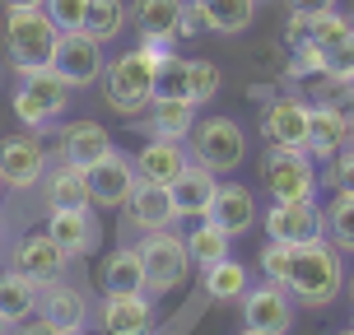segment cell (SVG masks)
I'll list each match as a JSON object with an SVG mask.
<instances>
[{
	"mask_svg": "<svg viewBox=\"0 0 354 335\" xmlns=\"http://www.w3.org/2000/svg\"><path fill=\"white\" fill-rule=\"evenodd\" d=\"M345 251L331 247V238H313V242H299L294 247V265H289V294L303 307H331V303L345 294Z\"/></svg>",
	"mask_w": 354,
	"mask_h": 335,
	"instance_id": "6da1fadb",
	"label": "cell"
},
{
	"mask_svg": "<svg viewBox=\"0 0 354 335\" xmlns=\"http://www.w3.org/2000/svg\"><path fill=\"white\" fill-rule=\"evenodd\" d=\"M0 42H5V56H10L15 75L47 70L56 56V42H61V28L52 23V15L42 5H19V10H5Z\"/></svg>",
	"mask_w": 354,
	"mask_h": 335,
	"instance_id": "7a4b0ae2",
	"label": "cell"
},
{
	"mask_svg": "<svg viewBox=\"0 0 354 335\" xmlns=\"http://www.w3.org/2000/svg\"><path fill=\"white\" fill-rule=\"evenodd\" d=\"M154 75H159V66L149 61V56L136 47V52H122L107 61L103 70V103L117 112V117H136V112H145V107L154 103Z\"/></svg>",
	"mask_w": 354,
	"mask_h": 335,
	"instance_id": "3957f363",
	"label": "cell"
},
{
	"mask_svg": "<svg viewBox=\"0 0 354 335\" xmlns=\"http://www.w3.org/2000/svg\"><path fill=\"white\" fill-rule=\"evenodd\" d=\"M140 256H145V289L163 298V294H177L192 280V251H187V238L177 229H159V233H140Z\"/></svg>",
	"mask_w": 354,
	"mask_h": 335,
	"instance_id": "277c9868",
	"label": "cell"
},
{
	"mask_svg": "<svg viewBox=\"0 0 354 335\" xmlns=\"http://www.w3.org/2000/svg\"><path fill=\"white\" fill-rule=\"evenodd\" d=\"M71 93L75 88L52 66L28 70V75H19V88H15V117L24 122V131H47L71 112Z\"/></svg>",
	"mask_w": 354,
	"mask_h": 335,
	"instance_id": "5b68a950",
	"label": "cell"
},
{
	"mask_svg": "<svg viewBox=\"0 0 354 335\" xmlns=\"http://www.w3.org/2000/svg\"><path fill=\"white\" fill-rule=\"evenodd\" d=\"M261 186L270 191V200H313V195H317V159H313L308 149L266 144Z\"/></svg>",
	"mask_w": 354,
	"mask_h": 335,
	"instance_id": "8992f818",
	"label": "cell"
},
{
	"mask_svg": "<svg viewBox=\"0 0 354 335\" xmlns=\"http://www.w3.org/2000/svg\"><path fill=\"white\" fill-rule=\"evenodd\" d=\"M196 163H205L210 173L229 177L243 168L248 159V135H243V126L233 122V117H201L192 131V140H187Z\"/></svg>",
	"mask_w": 354,
	"mask_h": 335,
	"instance_id": "52a82bcc",
	"label": "cell"
},
{
	"mask_svg": "<svg viewBox=\"0 0 354 335\" xmlns=\"http://www.w3.org/2000/svg\"><path fill=\"white\" fill-rule=\"evenodd\" d=\"M52 168V149L42 144V131H15L0 140V177L10 191H33Z\"/></svg>",
	"mask_w": 354,
	"mask_h": 335,
	"instance_id": "ba28073f",
	"label": "cell"
},
{
	"mask_svg": "<svg viewBox=\"0 0 354 335\" xmlns=\"http://www.w3.org/2000/svg\"><path fill=\"white\" fill-rule=\"evenodd\" d=\"M66 265H71V256L56 247V238L47 229L42 233H24L15 247H10V270L24 275L28 284H37V289L66 280Z\"/></svg>",
	"mask_w": 354,
	"mask_h": 335,
	"instance_id": "9c48e42d",
	"label": "cell"
},
{
	"mask_svg": "<svg viewBox=\"0 0 354 335\" xmlns=\"http://www.w3.org/2000/svg\"><path fill=\"white\" fill-rule=\"evenodd\" d=\"M52 70L66 79L71 88H88L98 84L107 70V56H103V42L84 28H75V33H61L56 42V56H52Z\"/></svg>",
	"mask_w": 354,
	"mask_h": 335,
	"instance_id": "30bf717a",
	"label": "cell"
},
{
	"mask_svg": "<svg viewBox=\"0 0 354 335\" xmlns=\"http://www.w3.org/2000/svg\"><path fill=\"white\" fill-rule=\"evenodd\" d=\"M266 238H275V242H313V238H326V210L317 205V195L313 200H270V210H266Z\"/></svg>",
	"mask_w": 354,
	"mask_h": 335,
	"instance_id": "8fae6325",
	"label": "cell"
},
{
	"mask_svg": "<svg viewBox=\"0 0 354 335\" xmlns=\"http://www.w3.org/2000/svg\"><path fill=\"white\" fill-rule=\"evenodd\" d=\"M308 122H313V103L299 93H280L261 112V140L280 149H308Z\"/></svg>",
	"mask_w": 354,
	"mask_h": 335,
	"instance_id": "7c38bea8",
	"label": "cell"
},
{
	"mask_svg": "<svg viewBox=\"0 0 354 335\" xmlns=\"http://www.w3.org/2000/svg\"><path fill=\"white\" fill-rule=\"evenodd\" d=\"M354 144V126H350V107L331 103V98H317L313 103V122H308V154L322 163H331L340 149Z\"/></svg>",
	"mask_w": 354,
	"mask_h": 335,
	"instance_id": "4fadbf2b",
	"label": "cell"
},
{
	"mask_svg": "<svg viewBox=\"0 0 354 335\" xmlns=\"http://www.w3.org/2000/svg\"><path fill=\"white\" fill-rule=\"evenodd\" d=\"M84 177H88V195H93L98 210H122L126 200H131V191H136V182H140L136 163L126 159V154H117V149H107L93 168H84Z\"/></svg>",
	"mask_w": 354,
	"mask_h": 335,
	"instance_id": "5bb4252c",
	"label": "cell"
},
{
	"mask_svg": "<svg viewBox=\"0 0 354 335\" xmlns=\"http://www.w3.org/2000/svg\"><path fill=\"white\" fill-rule=\"evenodd\" d=\"M243 326L266 331V335H289V326H294V294L284 284H270V280L248 289V298H243Z\"/></svg>",
	"mask_w": 354,
	"mask_h": 335,
	"instance_id": "9a60e30c",
	"label": "cell"
},
{
	"mask_svg": "<svg viewBox=\"0 0 354 335\" xmlns=\"http://www.w3.org/2000/svg\"><path fill=\"white\" fill-rule=\"evenodd\" d=\"M154 294H107L98 307V326L103 335H149L154 331Z\"/></svg>",
	"mask_w": 354,
	"mask_h": 335,
	"instance_id": "2e32d148",
	"label": "cell"
},
{
	"mask_svg": "<svg viewBox=\"0 0 354 335\" xmlns=\"http://www.w3.org/2000/svg\"><path fill=\"white\" fill-rule=\"evenodd\" d=\"M126 229L136 233H159V229H177V205L168 186H154V182H136L131 200L122 205Z\"/></svg>",
	"mask_w": 354,
	"mask_h": 335,
	"instance_id": "e0dca14e",
	"label": "cell"
},
{
	"mask_svg": "<svg viewBox=\"0 0 354 335\" xmlns=\"http://www.w3.org/2000/svg\"><path fill=\"white\" fill-rule=\"evenodd\" d=\"M173 205H177V219H205L214 205V191H219V173H210L205 163L187 159V168L173 177Z\"/></svg>",
	"mask_w": 354,
	"mask_h": 335,
	"instance_id": "ac0fdd59",
	"label": "cell"
},
{
	"mask_svg": "<svg viewBox=\"0 0 354 335\" xmlns=\"http://www.w3.org/2000/svg\"><path fill=\"white\" fill-rule=\"evenodd\" d=\"M107 149H112V135H107L103 122H88V117H80V122H66V126H61V140H56V154H61V163L93 168V163L103 159Z\"/></svg>",
	"mask_w": 354,
	"mask_h": 335,
	"instance_id": "d6986e66",
	"label": "cell"
},
{
	"mask_svg": "<svg viewBox=\"0 0 354 335\" xmlns=\"http://www.w3.org/2000/svg\"><path fill=\"white\" fill-rule=\"evenodd\" d=\"M47 233L71 261L98 251V238H103V229L93 224V210H47Z\"/></svg>",
	"mask_w": 354,
	"mask_h": 335,
	"instance_id": "ffe728a7",
	"label": "cell"
},
{
	"mask_svg": "<svg viewBox=\"0 0 354 335\" xmlns=\"http://www.w3.org/2000/svg\"><path fill=\"white\" fill-rule=\"evenodd\" d=\"M187 159H192V149L182 140H145V149H136V177L140 182H154V186H173V177L187 168Z\"/></svg>",
	"mask_w": 354,
	"mask_h": 335,
	"instance_id": "44dd1931",
	"label": "cell"
},
{
	"mask_svg": "<svg viewBox=\"0 0 354 335\" xmlns=\"http://www.w3.org/2000/svg\"><path fill=\"white\" fill-rule=\"evenodd\" d=\"M205 219H214L224 233L233 238H243V233L257 229V195L243 186V182H219V191H214V205Z\"/></svg>",
	"mask_w": 354,
	"mask_h": 335,
	"instance_id": "7402d4cb",
	"label": "cell"
},
{
	"mask_svg": "<svg viewBox=\"0 0 354 335\" xmlns=\"http://www.w3.org/2000/svg\"><path fill=\"white\" fill-rule=\"evenodd\" d=\"M196 103H187V98H154V103L145 107V135H154V140H192L196 131Z\"/></svg>",
	"mask_w": 354,
	"mask_h": 335,
	"instance_id": "603a6c76",
	"label": "cell"
},
{
	"mask_svg": "<svg viewBox=\"0 0 354 335\" xmlns=\"http://www.w3.org/2000/svg\"><path fill=\"white\" fill-rule=\"evenodd\" d=\"M42 205L47 210H93L84 168H75V163L47 168V177H42Z\"/></svg>",
	"mask_w": 354,
	"mask_h": 335,
	"instance_id": "cb8c5ba5",
	"label": "cell"
},
{
	"mask_svg": "<svg viewBox=\"0 0 354 335\" xmlns=\"http://www.w3.org/2000/svg\"><path fill=\"white\" fill-rule=\"evenodd\" d=\"M182 10H187V0H136L131 19H136V33L140 37L173 47L182 37Z\"/></svg>",
	"mask_w": 354,
	"mask_h": 335,
	"instance_id": "d4e9b609",
	"label": "cell"
},
{
	"mask_svg": "<svg viewBox=\"0 0 354 335\" xmlns=\"http://www.w3.org/2000/svg\"><path fill=\"white\" fill-rule=\"evenodd\" d=\"M42 317L52 321L56 331H80L88 321V298H84V289L71 280H56L42 289Z\"/></svg>",
	"mask_w": 354,
	"mask_h": 335,
	"instance_id": "484cf974",
	"label": "cell"
},
{
	"mask_svg": "<svg viewBox=\"0 0 354 335\" xmlns=\"http://www.w3.org/2000/svg\"><path fill=\"white\" fill-rule=\"evenodd\" d=\"M98 284H103V294H145V256H140V247L126 242V247L107 251Z\"/></svg>",
	"mask_w": 354,
	"mask_h": 335,
	"instance_id": "4316f807",
	"label": "cell"
},
{
	"mask_svg": "<svg viewBox=\"0 0 354 335\" xmlns=\"http://www.w3.org/2000/svg\"><path fill=\"white\" fill-rule=\"evenodd\" d=\"M37 312H42V289L28 284L24 275H15V270H5L0 275V317L10 326H19V321L37 317Z\"/></svg>",
	"mask_w": 354,
	"mask_h": 335,
	"instance_id": "83f0119b",
	"label": "cell"
},
{
	"mask_svg": "<svg viewBox=\"0 0 354 335\" xmlns=\"http://www.w3.org/2000/svg\"><path fill=\"white\" fill-rule=\"evenodd\" d=\"M201 289L210 303H243L248 298V265L243 261H219L210 270H201Z\"/></svg>",
	"mask_w": 354,
	"mask_h": 335,
	"instance_id": "f1b7e54d",
	"label": "cell"
},
{
	"mask_svg": "<svg viewBox=\"0 0 354 335\" xmlns=\"http://www.w3.org/2000/svg\"><path fill=\"white\" fill-rule=\"evenodd\" d=\"M187 251H192L196 270H210V265L233 256V233H224L214 219H205V224H196V229L187 233Z\"/></svg>",
	"mask_w": 354,
	"mask_h": 335,
	"instance_id": "f546056e",
	"label": "cell"
},
{
	"mask_svg": "<svg viewBox=\"0 0 354 335\" xmlns=\"http://www.w3.org/2000/svg\"><path fill=\"white\" fill-rule=\"evenodd\" d=\"M201 5V15H205V28L210 33H248L252 15H257V0H196Z\"/></svg>",
	"mask_w": 354,
	"mask_h": 335,
	"instance_id": "4dcf8cb0",
	"label": "cell"
},
{
	"mask_svg": "<svg viewBox=\"0 0 354 335\" xmlns=\"http://www.w3.org/2000/svg\"><path fill=\"white\" fill-rule=\"evenodd\" d=\"M126 23H131V10H126V0H88V15H84V33H93L98 42H112V37L126 33Z\"/></svg>",
	"mask_w": 354,
	"mask_h": 335,
	"instance_id": "1f68e13d",
	"label": "cell"
},
{
	"mask_svg": "<svg viewBox=\"0 0 354 335\" xmlns=\"http://www.w3.org/2000/svg\"><path fill=\"white\" fill-rule=\"evenodd\" d=\"M326 238L331 247L354 256V195L350 191H336V200L326 205Z\"/></svg>",
	"mask_w": 354,
	"mask_h": 335,
	"instance_id": "d6a6232c",
	"label": "cell"
},
{
	"mask_svg": "<svg viewBox=\"0 0 354 335\" xmlns=\"http://www.w3.org/2000/svg\"><path fill=\"white\" fill-rule=\"evenodd\" d=\"M219 84H224V70L214 66V61H201V56H192L187 61V88H192V103H210L214 93H219Z\"/></svg>",
	"mask_w": 354,
	"mask_h": 335,
	"instance_id": "836d02e7",
	"label": "cell"
},
{
	"mask_svg": "<svg viewBox=\"0 0 354 335\" xmlns=\"http://www.w3.org/2000/svg\"><path fill=\"white\" fill-rule=\"evenodd\" d=\"M350 33H354V19L340 15V10H322V15H313V28H308V37L317 42L322 52H326V47H336L340 37H350Z\"/></svg>",
	"mask_w": 354,
	"mask_h": 335,
	"instance_id": "e575fe53",
	"label": "cell"
},
{
	"mask_svg": "<svg viewBox=\"0 0 354 335\" xmlns=\"http://www.w3.org/2000/svg\"><path fill=\"white\" fill-rule=\"evenodd\" d=\"M154 98H187L192 103V88H187V56H168L154 75Z\"/></svg>",
	"mask_w": 354,
	"mask_h": 335,
	"instance_id": "d590c367",
	"label": "cell"
},
{
	"mask_svg": "<svg viewBox=\"0 0 354 335\" xmlns=\"http://www.w3.org/2000/svg\"><path fill=\"white\" fill-rule=\"evenodd\" d=\"M257 261H261V275H266L270 284H284V289H289V265H294V242H275V238H270V242L261 247V256H257Z\"/></svg>",
	"mask_w": 354,
	"mask_h": 335,
	"instance_id": "8d00e7d4",
	"label": "cell"
},
{
	"mask_svg": "<svg viewBox=\"0 0 354 335\" xmlns=\"http://www.w3.org/2000/svg\"><path fill=\"white\" fill-rule=\"evenodd\" d=\"M42 10L52 15V23L61 28V33H75V28H84L88 0H42Z\"/></svg>",
	"mask_w": 354,
	"mask_h": 335,
	"instance_id": "74e56055",
	"label": "cell"
},
{
	"mask_svg": "<svg viewBox=\"0 0 354 335\" xmlns=\"http://www.w3.org/2000/svg\"><path fill=\"white\" fill-rule=\"evenodd\" d=\"M326 75L340 84H354V33L340 37L336 47H326Z\"/></svg>",
	"mask_w": 354,
	"mask_h": 335,
	"instance_id": "f35d334b",
	"label": "cell"
},
{
	"mask_svg": "<svg viewBox=\"0 0 354 335\" xmlns=\"http://www.w3.org/2000/svg\"><path fill=\"white\" fill-rule=\"evenodd\" d=\"M326 182H331L336 191H350V195H354V144H350V149H340L336 159H331V173H326Z\"/></svg>",
	"mask_w": 354,
	"mask_h": 335,
	"instance_id": "ab89813d",
	"label": "cell"
},
{
	"mask_svg": "<svg viewBox=\"0 0 354 335\" xmlns=\"http://www.w3.org/2000/svg\"><path fill=\"white\" fill-rule=\"evenodd\" d=\"M308 28H313V15H299V10H289V23H284V42H289V47L308 42Z\"/></svg>",
	"mask_w": 354,
	"mask_h": 335,
	"instance_id": "60d3db41",
	"label": "cell"
},
{
	"mask_svg": "<svg viewBox=\"0 0 354 335\" xmlns=\"http://www.w3.org/2000/svg\"><path fill=\"white\" fill-rule=\"evenodd\" d=\"M201 33H210L205 28V15H201L196 0H187V10H182V37H201Z\"/></svg>",
	"mask_w": 354,
	"mask_h": 335,
	"instance_id": "b9f144b4",
	"label": "cell"
},
{
	"mask_svg": "<svg viewBox=\"0 0 354 335\" xmlns=\"http://www.w3.org/2000/svg\"><path fill=\"white\" fill-rule=\"evenodd\" d=\"M10 335H61V331H56L52 321H47V317H42V312H37V317L19 321V326H15V331H10Z\"/></svg>",
	"mask_w": 354,
	"mask_h": 335,
	"instance_id": "7bdbcfd3",
	"label": "cell"
},
{
	"mask_svg": "<svg viewBox=\"0 0 354 335\" xmlns=\"http://www.w3.org/2000/svg\"><path fill=\"white\" fill-rule=\"evenodd\" d=\"M289 10H299V15H322V10H336V0H289Z\"/></svg>",
	"mask_w": 354,
	"mask_h": 335,
	"instance_id": "ee69618b",
	"label": "cell"
},
{
	"mask_svg": "<svg viewBox=\"0 0 354 335\" xmlns=\"http://www.w3.org/2000/svg\"><path fill=\"white\" fill-rule=\"evenodd\" d=\"M19 5H42V0H0V10H19Z\"/></svg>",
	"mask_w": 354,
	"mask_h": 335,
	"instance_id": "f6af8a7d",
	"label": "cell"
},
{
	"mask_svg": "<svg viewBox=\"0 0 354 335\" xmlns=\"http://www.w3.org/2000/svg\"><path fill=\"white\" fill-rule=\"evenodd\" d=\"M5 233H10V224H5V214H0V251H5Z\"/></svg>",
	"mask_w": 354,
	"mask_h": 335,
	"instance_id": "bcb514c9",
	"label": "cell"
},
{
	"mask_svg": "<svg viewBox=\"0 0 354 335\" xmlns=\"http://www.w3.org/2000/svg\"><path fill=\"white\" fill-rule=\"evenodd\" d=\"M10 331H15V326H10V321H5V317H0V335H10Z\"/></svg>",
	"mask_w": 354,
	"mask_h": 335,
	"instance_id": "7dc6e473",
	"label": "cell"
},
{
	"mask_svg": "<svg viewBox=\"0 0 354 335\" xmlns=\"http://www.w3.org/2000/svg\"><path fill=\"white\" fill-rule=\"evenodd\" d=\"M345 289H350V303H354V275H350V280H345Z\"/></svg>",
	"mask_w": 354,
	"mask_h": 335,
	"instance_id": "c3c4849f",
	"label": "cell"
},
{
	"mask_svg": "<svg viewBox=\"0 0 354 335\" xmlns=\"http://www.w3.org/2000/svg\"><path fill=\"white\" fill-rule=\"evenodd\" d=\"M61 335H88V331H84V326H80V331H61Z\"/></svg>",
	"mask_w": 354,
	"mask_h": 335,
	"instance_id": "681fc988",
	"label": "cell"
},
{
	"mask_svg": "<svg viewBox=\"0 0 354 335\" xmlns=\"http://www.w3.org/2000/svg\"><path fill=\"white\" fill-rule=\"evenodd\" d=\"M243 335H266V331H252V326H243Z\"/></svg>",
	"mask_w": 354,
	"mask_h": 335,
	"instance_id": "f907efd6",
	"label": "cell"
},
{
	"mask_svg": "<svg viewBox=\"0 0 354 335\" xmlns=\"http://www.w3.org/2000/svg\"><path fill=\"white\" fill-rule=\"evenodd\" d=\"M5 191H10V186H5V177H0V195H5Z\"/></svg>",
	"mask_w": 354,
	"mask_h": 335,
	"instance_id": "816d5d0a",
	"label": "cell"
},
{
	"mask_svg": "<svg viewBox=\"0 0 354 335\" xmlns=\"http://www.w3.org/2000/svg\"><path fill=\"white\" fill-rule=\"evenodd\" d=\"M336 335H354V326H350V331H336Z\"/></svg>",
	"mask_w": 354,
	"mask_h": 335,
	"instance_id": "f5cc1de1",
	"label": "cell"
},
{
	"mask_svg": "<svg viewBox=\"0 0 354 335\" xmlns=\"http://www.w3.org/2000/svg\"><path fill=\"white\" fill-rule=\"evenodd\" d=\"M350 126H354V107H350Z\"/></svg>",
	"mask_w": 354,
	"mask_h": 335,
	"instance_id": "db71d44e",
	"label": "cell"
},
{
	"mask_svg": "<svg viewBox=\"0 0 354 335\" xmlns=\"http://www.w3.org/2000/svg\"><path fill=\"white\" fill-rule=\"evenodd\" d=\"M0 79H5V75H0Z\"/></svg>",
	"mask_w": 354,
	"mask_h": 335,
	"instance_id": "11a10c76",
	"label": "cell"
}]
</instances>
